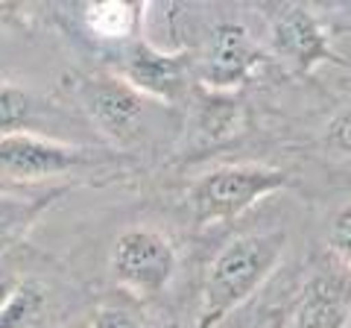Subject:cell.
<instances>
[{
    "label": "cell",
    "instance_id": "obj_1",
    "mask_svg": "<svg viewBox=\"0 0 351 328\" xmlns=\"http://www.w3.org/2000/svg\"><path fill=\"white\" fill-rule=\"evenodd\" d=\"M284 249H287V232L281 229L249 232L228 240L208 267L199 323L217 328L234 308L255 296L263 281L278 270Z\"/></svg>",
    "mask_w": 351,
    "mask_h": 328
},
{
    "label": "cell",
    "instance_id": "obj_2",
    "mask_svg": "<svg viewBox=\"0 0 351 328\" xmlns=\"http://www.w3.org/2000/svg\"><path fill=\"white\" fill-rule=\"evenodd\" d=\"M290 176L267 164H223L202 173L188 188V205L196 226H214L246 214L252 205L278 194Z\"/></svg>",
    "mask_w": 351,
    "mask_h": 328
},
{
    "label": "cell",
    "instance_id": "obj_3",
    "mask_svg": "<svg viewBox=\"0 0 351 328\" xmlns=\"http://www.w3.org/2000/svg\"><path fill=\"white\" fill-rule=\"evenodd\" d=\"M76 100L97 132L114 147H132L147 129L149 100L117 73H91L76 82Z\"/></svg>",
    "mask_w": 351,
    "mask_h": 328
},
{
    "label": "cell",
    "instance_id": "obj_4",
    "mask_svg": "<svg viewBox=\"0 0 351 328\" xmlns=\"http://www.w3.org/2000/svg\"><path fill=\"white\" fill-rule=\"evenodd\" d=\"M108 270L112 279L132 296L149 299L170 284L176 272V249L158 229L132 226L117 235Z\"/></svg>",
    "mask_w": 351,
    "mask_h": 328
},
{
    "label": "cell",
    "instance_id": "obj_5",
    "mask_svg": "<svg viewBox=\"0 0 351 328\" xmlns=\"http://www.w3.org/2000/svg\"><path fill=\"white\" fill-rule=\"evenodd\" d=\"M267 62V53L252 38V32L237 21H223L205 36L199 56H193V71L208 91H234L249 82Z\"/></svg>",
    "mask_w": 351,
    "mask_h": 328
},
{
    "label": "cell",
    "instance_id": "obj_6",
    "mask_svg": "<svg viewBox=\"0 0 351 328\" xmlns=\"http://www.w3.org/2000/svg\"><path fill=\"white\" fill-rule=\"evenodd\" d=\"M97 161H106L103 152L47 138L41 132H15L0 138V173H6L18 182L64 176L71 170L91 167Z\"/></svg>",
    "mask_w": 351,
    "mask_h": 328
},
{
    "label": "cell",
    "instance_id": "obj_7",
    "mask_svg": "<svg viewBox=\"0 0 351 328\" xmlns=\"http://www.w3.org/2000/svg\"><path fill=\"white\" fill-rule=\"evenodd\" d=\"M193 73V53L167 50L152 45L149 38H135L123 50L120 73L123 80L149 103H179L188 91V80Z\"/></svg>",
    "mask_w": 351,
    "mask_h": 328
},
{
    "label": "cell",
    "instance_id": "obj_8",
    "mask_svg": "<svg viewBox=\"0 0 351 328\" xmlns=\"http://www.w3.org/2000/svg\"><path fill=\"white\" fill-rule=\"evenodd\" d=\"M269 47L299 76L313 73L325 62L348 65L343 56L334 53L331 38H328V30L319 21V15H316L311 6H302V3L281 6L278 12L272 15Z\"/></svg>",
    "mask_w": 351,
    "mask_h": 328
},
{
    "label": "cell",
    "instance_id": "obj_9",
    "mask_svg": "<svg viewBox=\"0 0 351 328\" xmlns=\"http://www.w3.org/2000/svg\"><path fill=\"white\" fill-rule=\"evenodd\" d=\"M351 323V272L331 258L304 281L293 314L295 328H346Z\"/></svg>",
    "mask_w": 351,
    "mask_h": 328
},
{
    "label": "cell",
    "instance_id": "obj_10",
    "mask_svg": "<svg viewBox=\"0 0 351 328\" xmlns=\"http://www.w3.org/2000/svg\"><path fill=\"white\" fill-rule=\"evenodd\" d=\"M147 6L144 3H120V0H106V3L82 6L80 21L94 38L108 41V45H132L141 38V24H144Z\"/></svg>",
    "mask_w": 351,
    "mask_h": 328
},
{
    "label": "cell",
    "instance_id": "obj_11",
    "mask_svg": "<svg viewBox=\"0 0 351 328\" xmlns=\"http://www.w3.org/2000/svg\"><path fill=\"white\" fill-rule=\"evenodd\" d=\"M246 126V108L237 100L234 91H208L199 85V100H196V129L199 141L208 147L223 144L234 138Z\"/></svg>",
    "mask_w": 351,
    "mask_h": 328
},
{
    "label": "cell",
    "instance_id": "obj_12",
    "mask_svg": "<svg viewBox=\"0 0 351 328\" xmlns=\"http://www.w3.org/2000/svg\"><path fill=\"white\" fill-rule=\"evenodd\" d=\"M64 191H68V185H62V188H47L44 194H36V196L0 191V253L9 246H15L18 240H24L29 229L36 226L38 217L56 200H62Z\"/></svg>",
    "mask_w": 351,
    "mask_h": 328
},
{
    "label": "cell",
    "instance_id": "obj_13",
    "mask_svg": "<svg viewBox=\"0 0 351 328\" xmlns=\"http://www.w3.org/2000/svg\"><path fill=\"white\" fill-rule=\"evenodd\" d=\"M38 117V97L15 82L0 80V138L15 132H32Z\"/></svg>",
    "mask_w": 351,
    "mask_h": 328
},
{
    "label": "cell",
    "instance_id": "obj_14",
    "mask_svg": "<svg viewBox=\"0 0 351 328\" xmlns=\"http://www.w3.org/2000/svg\"><path fill=\"white\" fill-rule=\"evenodd\" d=\"M41 311H44L41 290L18 284L9 302L0 308V328H32L41 320Z\"/></svg>",
    "mask_w": 351,
    "mask_h": 328
},
{
    "label": "cell",
    "instance_id": "obj_15",
    "mask_svg": "<svg viewBox=\"0 0 351 328\" xmlns=\"http://www.w3.org/2000/svg\"><path fill=\"white\" fill-rule=\"evenodd\" d=\"M328 253L339 267L351 272V200L339 205L328 223Z\"/></svg>",
    "mask_w": 351,
    "mask_h": 328
},
{
    "label": "cell",
    "instance_id": "obj_16",
    "mask_svg": "<svg viewBox=\"0 0 351 328\" xmlns=\"http://www.w3.org/2000/svg\"><path fill=\"white\" fill-rule=\"evenodd\" d=\"M325 144L334 152H343V156H351V108H343L337 112L325 126Z\"/></svg>",
    "mask_w": 351,
    "mask_h": 328
},
{
    "label": "cell",
    "instance_id": "obj_17",
    "mask_svg": "<svg viewBox=\"0 0 351 328\" xmlns=\"http://www.w3.org/2000/svg\"><path fill=\"white\" fill-rule=\"evenodd\" d=\"M88 328H144L135 314L123 308H97L88 316Z\"/></svg>",
    "mask_w": 351,
    "mask_h": 328
},
{
    "label": "cell",
    "instance_id": "obj_18",
    "mask_svg": "<svg viewBox=\"0 0 351 328\" xmlns=\"http://www.w3.org/2000/svg\"><path fill=\"white\" fill-rule=\"evenodd\" d=\"M15 288H18V281L12 276H0V308L9 302V296L15 293Z\"/></svg>",
    "mask_w": 351,
    "mask_h": 328
},
{
    "label": "cell",
    "instance_id": "obj_19",
    "mask_svg": "<svg viewBox=\"0 0 351 328\" xmlns=\"http://www.w3.org/2000/svg\"><path fill=\"white\" fill-rule=\"evenodd\" d=\"M287 325H290V314L284 311V308L272 311V314H269V320L263 323V328H287Z\"/></svg>",
    "mask_w": 351,
    "mask_h": 328
},
{
    "label": "cell",
    "instance_id": "obj_20",
    "mask_svg": "<svg viewBox=\"0 0 351 328\" xmlns=\"http://www.w3.org/2000/svg\"><path fill=\"white\" fill-rule=\"evenodd\" d=\"M64 328H88V320H76V323H71V325H64Z\"/></svg>",
    "mask_w": 351,
    "mask_h": 328
},
{
    "label": "cell",
    "instance_id": "obj_21",
    "mask_svg": "<svg viewBox=\"0 0 351 328\" xmlns=\"http://www.w3.org/2000/svg\"><path fill=\"white\" fill-rule=\"evenodd\" d=\"M193 328H211V325H205V323H199V320H196V325Z\"/></svg>",
    "mask_w": 351,
    "mask_h": 328
}]
</instances>
